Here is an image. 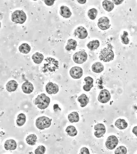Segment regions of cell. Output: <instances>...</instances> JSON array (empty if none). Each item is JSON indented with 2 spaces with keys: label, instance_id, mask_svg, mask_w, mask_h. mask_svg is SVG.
Wrapping results in <instances>:
<instances>
[{
  "label": "cell",
  "instance_id": "obj_1",
  "mask_svg": "<svg viewBox=\"0 0 137 154\" xmlns=\"http://www.w3.org/2000/svg\"><path fill=\"white\" fill-rule=\"evenodd\" d=\"M44 62L42 67L44 73H53L59 68V61L54 58L48 57L45 59Z\"/></svg>",
  "mask_w": 137,
  "mask_h": 154
},
{
  "label": "cell",
  "instance_id": "obj_2",
  "mask_svg": "<svg viewBox=\"0 0 137 154\" xmlns=\"http://www.w3.org/2000/svg\"><path fill=\"white\" fill-rule=\"evenodd\" d=\"M113 48L112 45L108 44L107 48L102 49L100 54V60L104 62L112 61L114 59V56Z\"/></svg>",
  "mask_w": 137,
  "mask_h": 154
},
{
  "label": "cell",
  "instance_id": "obj_3",
  "mask_svg": "<svg viewBox=\"0 0 137 154\" xmlns=\"http://www.w3.org/2000/svg\"><path fill=\"white\" fill-rule=\"evenodd\" d=\"M50 102V99L44 93L38 95L35 100V104L40 109H45L48 108Z\"/></svg>",
  "mask_w": 137,
  "mask_h": 154
},
{
  "label": "cell",
  "instance_id": "obj_4",
  "mask_svg": "<svg viewBox=\"0 0 137 154\" xmlns=\"http://www.w3.org/2000/svg\"><path fill=\"white\" fill-rule=\"evenodd\" d=\"M11 20L14 23L23 24L26 20V15L23 11L17 10L12 13Z\"/></svg>",
  "mask_w": 137,
  "mask_h": 154
},
{
  "label": "cell",
  "instance_id": "obj_5",
  "mask_svg": "<svg viewBox=\"0 0 137 154\" xmlns=\"http://www.w3.org/2000/svg\"><path fill=\"white\" fill-rule=\"evenodd\" d=\"M51 120L46 116L38 118L36 120V125L40 130H43L45 128H49L51 124Z\"/></svg>",
  "mask_w": 137,
  "mask_h": 154
},
{
  "label": "cell",
  "instance_id": "obj_6",
  "mask_svg": "<svg viewBox=\"0 0 137 154\" xmlns=\"http://www.w3.org/2000/svg\"><path fill=\"white\" fill-rule=\"evenodd\" d=\"M88 55L84 51H80L74 54L73 56V60L74 62L78 64L83 63L86 61Z\"/></svg>",
  "mask_w": 137,
  "mask_h": 154
},
{
  "label": "cell",
  "instance_id": "obj_7",
  "mask_svg": "<svg viewBox=\"0 0 137 154\" xmlns=\"http://www.w3.org/2000/svg\"><path fill=\"white\" fill-rule=\"evenodd\" d=\"M119 143L118 139L115 136H109L107 139L105 146L108 149L112 150L114 149Z\"/></svg>",
  "mask_w": 137,
  "mask_h": 154
},
{
  "label": "cell",
  "instance_id": "obj_8",
  "mask_svg": "<svg viewBox=\"0 0 137 154\" xmlns=\"http://www.w3.org/2000/svg\"><path fill=\"white\" fill-rule=\"evenodd\" d=\"M111 95L110 92L106 89H103L101 91L98 95V100L101 103H106L110 100Z\"/></svg>",
  "mask_w": 137,
  "mask_h": 154
},
{
  "label": "cell",
  "instance_id": "obj_9",
  "mask_svg": "<svg viewBox=\"0 0 137 154\" xmlns=\"http://www.w3.org/2000/svg\"><path fill=\"white\" fill-rule=\"evenodd\" d=\"M110 22L109 19L107 17H102L98 20V26L101 30L105 31L109 29L111 26Z\"/></svg>",
  "mask_w": 137,
  "mask_h": 154
},
{
  "label": "cell",
  "instance_id": "obj_10",
  "mask_svg": "<svg viewBox=\"0 0 137 154\" xmlns=\"http://www.w3.org/2000/svg\"><path fill=\"white\" fill-rule=\"evenodd\" d=\"M83 73V71L81 67H73L70 71V76L74 79H79L81 78Z\"/></svg>",
  "mask_w": 137,
  "mask_h": 154
},
{
  "label": "cell",
  "instance_id": "obj_11",
  "mask_svg": "<svg viewBox=\"0 0 137 154\" xmlns=\"http://www.w3.org/2000/svg\"><path fill=\"white\" fill-rule=\"evenodd\" d=\"M94 129L95 131L94 132V135L97 138L101 137L106 132V128L103 124L99 123L96 125L94 126Z\"/></svg>",
  "mask_w": 137,
  "mask_h": 154
},
{
  "label": "cell",
  "instance_id": "obj_12",
  "mask_svg": "<svg viewBox=\"0 0 137 154\" xmlns=\"http://www.w3.org/2000/svg\"><path fill=\"white\" fill-rule=\"evenodd\" d=\"M46 91L49 95L56 94L59 91V86L57 84L49 82L46 85Z\"/></svg>",
  "mask_w": 137,
  "mask_h": 154
},
{
  "label": "cell",
  "instance_id": "obj_13",
  "mask_svg": "<svg viewBox=\"0 0 137 154\" xmlns=\"http://www.w3.org/2000/svg\"><path fill=\"white\" fill-rule=\"evenodd\" d=\"M74 34L75 36L78 37L79 39H84L88 36V32L84 27L80 26L75 30Z\"/></svg>",
  "mask_w": 137,
  "mask_h": 154
},
{
  "label": "cell",
  "instance_id": "obj_14",
  "mask_svg": "<svg viewBox=\"0 0 137 154\" xmlns=\"http://www.w3.org/2000/svg\"><path fill=\"white\" fill-rule=\"evenodd\" d=\"M17 147L16 142L13 139L7 140L4 144V148L7 150H14Z\"/></svg>",
  "mask_w": 137,
  "mask_h": 154
},
{
  "label": "cell",
  "instance_id": "obj_15",
  "mask_svg": "<svg viewBox=\"0 0 137 154\" xmlns=\"http://www.w3.org/2000/svg\"><path fill=\"white\" fill-rule=\"evenodd\" d=\"M84 80L86 82V85H84L83 88L85 91H89L94 86V84H93L94 79L90 76H87L85 77Z\"/></svg>",
  "mask_w": 137,
  "mask_h": 154
},
{
  "label": "cell",
  "instance_id": "obj_16",
  "mask_svg": "<svg viewBox=\"0 0 137 154\" xmlns=\"http://www.w3.org/2000/svg\"><path fill=\"white\" fill-rule=\"evenodd\" d=\"M22 88L23 93L26 94H30L33 91L34 87L31 82H26L22 84Z\"/></svg>",
  "mask_w": 137,
  "mask_h": 154
},
{
  "label": "cell",
  "instance_id": "obj_17",
  "mask_svg": "<svg viewBox=\"0 0 137 154\" xmlns=\"http://www.w3.org/2000/svg\"><path fill=\"white\" fill-rule=\"evenodd\" d=\"M60 14L65 18H69L72 15V12L68 7L63 5L60 8Z\"/></svg>",
  "mask_w": 137,
  "mask_h": 154
},
{
  "label": "cell",
  "instance_id": "obj_18",
  "mask_svg": "<svg viewBox=\"0 0 137 154\" xmlns=\"http://www.w3.org/2000/svg\"><path fill=\"white\" fill-rule=\"evenodd\" d=\"M6 89L9 92H14L16 90L18 86L17 82L14 80H12L8 82L6 84Z\"/></svg>",
  "mask_w": 137,
  "mask_h": 154
},
{
  "label": "cell",
  "instance_id": "obj_19",
  "mask_svg": "<svg viewBox=\"0 0 137 154\" xmlns=\"http://www.w3.org/2000/svg\"><path fill=\"white\" fill-rule=\"evenodd\" d=\"M77 100L80 103L81 107H84L88 104L89 100L86 94H82L79 97L77 98Z\"/></svg>",
  "mask_w": 137,
  "mask_h": 154
},
{
  "label": "cell",
  "instance_id": "obj_20",
  "mask_svg": "<svg viewBox=\"0 0 137 154\" xmlns=\"http://www.w3.org/2000/svg\"><path fill=\"white\" fill-rule=\"evenodd\" d=\"M92 69L94 72L99 73L104 70V67L101 63L97 62L93 64L92 66Z\"/></svg>",
  "mask_w": 137,
  "mask_h": 154
},
{
  "label": "cell",
  "instance_id": "obj_21",
  "mask_svg": "<svg viewBox=\"0 0 137 154\" xmlns=\"http://www.w3.org/2000/svg\"><path fill=\"white\" fill-rule=\"evenodd\" d=\"M102 5H103V8L105 11L109 12L113 11L114 7V3L112 2V1H107V0L103 1L102 3Z\"/></svg>",
  "mask_w": 137,
  "mask_h": 154
},
{
  "label": "cell",
  "instance_id": "obj_22",
  "mask_svg": "<svg viewBox=\"0 0 137 154\" xmlns=\"http://www.w3.org/2000/svg\"><path fill=\"white\" fill-rule=\"evenodd\" d=\"M77 46V42L76 40L73 39H69L67 42V45L66 46V50L70 51L71 50H76Z\"/></svg>",
  "mask_w": 137,
  "mask_h": 154
},
{
  "label": "cell",
  "instance_id": "obj_23",
  "mask_svg": "<svg viewBox=\"0 0 137 154\" xmlns=\"http://www.w3.org/2000/svg\"><path fill=\"white\" fill-rule=\"evenodd\" d=\"M115 125L120 130H124L128 127V123L124 119H119L115 122Z\"/></svg>",
  "mask_w": 137,
  "mask_h": 154
},
{
  "label": "cell",
  "instance_id": "obj_24",
  "mask_svg": "<svg viewBox=\"0 0 137 154\" xmlns=\"http://www.w3.org/2000/svg\"><path fill=\"white\" fill-rule=\"evenodd\" d=\"M44 57L43 54L39 52L36 53L33 55L32 59L34 62L37 64H40L43 61Z\"/></svg>",
  "mask_w": 137,
  "mask_h": 154
},
{
  "label": "cell",
  "instance_id": "obj_25",
  "mask_svg": "<svg viewBox=\"0 0 137 154\" xmlns=\"http://www.w3.org/2000/svg\"><path fill=\"white\" fill-rule=\"evenodd\" d=\"M68 119L71 123L77 122L79 121V117L78 113L77 112H73L68 115Z\"/></svg>",
  "mask_w": 137,
  "mask_h": 154
},
{
  "label": "cell",
  "instance_id": "obj_26",
  "mask_svg": "<svg viewBox=\"0 0 137 154\" xmlns=\"http://www.w3.org/2000/svg\"><path fill=\"white\" fill-rule=\"evenodd\" d=\"M31 48L30 45L27 43H23L19 47V51L22 53L28 54L31 51Z\"/></svg>",
  "mask_w": 137,
  "mask_h": 154
},
{
  "label": "cell",
  "instance_id": "obj_27",
  "mask_svg": "<svg viewBox=\"0 0 137 154\" xmlns=\"http://www.w3.org/2000/svg\"><path fill=\"white\" fill-rule=\"evenodd\" d=\"M37 140V136L35 134L30 135L27 137L26 140L28 144L30 146H34L36 144Z\"/></svg>",
  "mask_w": 137,
  "mask_h": 154
},
{
  "label": "cell",
  "instance_id": "obj_28",
  "mask_svg": "<svg viewBox=\"0 0 137 154\" xmlns=\"http://www.w3.org/2000/svg\"><path fill=\"white\" fill-rule=\"evenodd\" d=\"M26 121V116L23 113H20L18 116L17 120V124L19 127H21L24 124Z\"/></svg>",
  "mask_w": 137,
  "mask_h": 154
},
{
  "label": "cell",
  "instance_id": "obj_29",
  "mask_svg": "<svg viewBox=\"0 0 137 154\" xmlns=\"http://www.w3.org/2000/svg\"><path fill=\"white\" fill-rule=\"evenodd\" d=\"M100 46V42L98 40H93L90 42L87 45V48L90 50L93 51L97 49Z\"/></svg>",
  "mask_w": 137,
  "mask_h": 154
},
{
  "label": "cell",
  "instance_id": "obj_30",
  "mask_svg": "<svg viewBox=\"0 0 137 154\" xmlns=\"http://www.w3.org/2000/svg\"><path fill=\"white\" fill-rule=\"evenodd\" d=\"M66 131L70 137H73L77 135V131L76 128L73 126H68L66 130Z\"/></svg>",
  "mask_w": 137,
  "mask_h": 154
},
{
  "label": "cell",
  "instance_id": "obj_31",
  "mask_svg": "<svg viewBox=\"0 0 137 154\" xmlns=\"http://www.w3.org/2000/svg\"><path fill=\"white\" fill-rule=\"evenodd\" d=\"M98 14L97 10L95 8H92L90 9L88 12V16L90 19L94 20L96 18Z\"/></svg>",
  "mask_w": 137,
  "mask_h": 154
},
{
  "label": "cell",
  "instance_id": "obj_32",
  "mask_svg": "<svg viewBox=\"0 0 137 154\" xmlns=\"http://www.w3.org/2000/svg\"><path fill=\"white\" fill-rule=\"evenodd\" d=\"M127 152L126 148L123 146H120L117 148L114 151L115 154H126Z\"/></svg>",
  "mask_w": 137,
  "mask_h": 154
},
{
  "label": "cell",
  "instance_id": "obj_33",
  "mask_svg": "<svg viewBox=\"0 0 137 154\" xmlns=\"http://www.w3.org/2000/svg\"><path fill=\"white\" fill-rule=\"evenodd\" d=\"M128 33L127 31H123V34L121 36V39L122 43L125 45H128L129 43L130 40L128 37Z\"/></svg>",
  "mask_w": 137,
  "mask_h": 154
},
{
  "label": "cell",
  "instance_id": "obj_34",
  "mask_svg": "<svg viewBox=\"0 0 137 154\" xmlns=\"http://www.w3.org/2000/svg\"><path fill=\"white\" fill-rule=\"evenodd\" d=\"M46 151V148L44 146H39L35 150V154H44Z\"/></svg>",
  "mask_w": 137,
  "mask_h": 154
},
{
  "label": "cell",
  "instance_id": "obj_35",
  "mask_svg": "<svg viewBox=\"0 0 137 154\" xmlns=\"http://www.w3.org/2000/svg\"><path fill=\"white\" fill-rule=\"evenodd\" d=\"M79 154H90L89 150L86 147H83L80 149Z\"/></svg>",
  "mask_w": 137,
  "mask_h": 154
},
{
  "label": "cell",
  "instance_id": "obj_36",
  "mask_svg": "<svg viewBox=\"0 0 137 154\" xmlns=\"http://www.w3.org/2000/svg\"><path fill=\"white\" fill-rule=\"evenodd\" d=\"M44 2L46 5H48V6H51V5H53L54 3L55 0H53V1L46 0V1H44Z\"/></svg>",
  "mask_w": 137,
  "mask_h": 154
},
{
  "label": "cell",
  "instance_id": "obj_37",
  "mask_svg": "<svg viewBox=\"0 0 137 154\" xmlns=\"http://www.w3.org/2000/svg\"><path fill=\"white\" fill-rule=\"evenodd\" d=\"M112 2H113V3H114V4H116V5H118L122 4V3L123 2V0H122V1H121V0H116V1L113 0V1H112Z\"/></svg>",
  "mask_w": 137,
  "mask_h": 154
},
{
  "label": "cell",
  "instance_id": "obj_38",
  "mask_svg": "<svg viewBox=\"0 0 137 154\" xmlns=\"http://www.w3.org/2000/svg\"><path fill=\"white\" fill-rule=\"evenodd\" d=\"M132 132L137 137V126H135L132 129Z\"/></svg>",
  "mask_w": 137,
  "mask_h": 154
},
{
  "label": "cell",
  "instance_id": "obj_39",
  "mask_svg": "<svg viewBox=\"0 0 137 154\" xmlns=\"http://www.w3.org/2000/svg\"><path fill=\"white\" fill-rule=\"evenodd\" d=\"M77 2L80 4H85L86 3V0H82V1H77Z\"/></svg>",
  "mask_w": 137,
  "mask_h": 154
}]
</instances>
